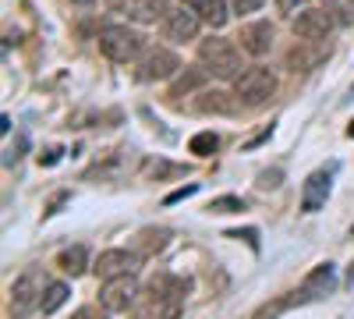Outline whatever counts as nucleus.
<instances>
[{
	"label": "nucleus",
	"mask_w": 354,
	"mask_h": 319,
	"mask_svg": "<svg viewBox=\"0 0 354 319\" xmlns=\"http://www.w3.org/2000/svg\"><path fill=\"white\" fill-rule=\"evenodd\" d=\"M185 287L181 280H153V287L145 291L138 302H135V319H177L181 312V302H185Z\"/></svg>",
	"instance_id": "f257e3e1"
},
{
	"label": "nucleus",
	"mask_w": 354,
	"mask_h": 319,
	"mask_svg": "<svg viewBox=\"0 0 354 319\" xmlns=\"http://www.w3.org/2000/svg\"><path fill=\"white\" fill-rule=\"evenodd\" d=\"M198 64L209 71L213 78L220 82H234L241 75V53L230 39H220V36H209L198 43Z\"/></svg>",
	"instance_id": "f03ea898"
},
{
	"label": "nucleus",
	"mask_w": 354,
	"mask_h": 319,
	"mask_svg": "<svg viewBox=\"0 0 354 319\" xmlns=\"http://www.w3.org/2000/svg\"><path fill=\"white\" fill-rule=\"evenodd\" d=\"M100 50L113 64H131L145 53V36L128 25H103L100 28Z\"/></svg>",
	"instance_id": "7ed1b4c3"
},
{
	"label": "nucleus",
	"mask_w": 354,
	"mask_h": 319,
	"mask_svg": "<svg viewBox=\"0 0 354 319\" xmlns=\"http://www.w3.org/2000/svg\"><path fill=\"white\" fill-rule=\"evenodd\" d=\"M277 93V75L270 68H245L238 78H234V96H238L241 107H262V103H270Z\"/></svg>",
	"instance_id": "20e7f679"
},
{
	"label": "nucleus",
	"mask_w": 354,
	"mask_h": 319,
	"mask_svg": "<svg viewBox=\"0 0 354 319\" xmlns=\"http://www.w3.org/2000/svg\"><path fill=\"white\" fill-rule=\"evenodd\" d=\"M138 280L135 273H124V277H113V280H103L100 287V305L103 312H128L135 302H138Z\"/></svg>",
	"instance_id": "39448f33"
},
{
	"label": "nucleus",
	"mask_w": 354,
	"mask_h": 319,
	"mask_svg": "<svg viewBox=\"0 0 354 319\" xmlns=\"http://www.w3.org/2000/svg\"><path fill=\"white\" fill-rule=\"evenodd\" d=\"M177 68H181V57H177L174 50L167 46H153L142 53V68H138V78L142 82H167L177 75Z\"/></svg>",
	"instance_id": "423d86ee"
},
{
	"label": "nucleus",
	"mask_w": 354,
	"mask_h": 319,
	"mask_svg": "<svg viewBox=\"0 0 354 319\" xmlns=\"http://www.w3.org/2000/svg\"><path fill=\"white\" fill-rule=\"evenodd\" d=\"M333 11L330 8H305L298 18H294V36L298 39H312V43H322L330 33H333Z\"/></svg>",
	"instance_id": "0eeeda50"
},
{
	"label": "nucleus",
	"mask_w": 354,
	"mask_h": 319,
	"mask_svg": "<svg viewBox=\"0 0 354 319\" xmlns=\"http://www.w3.org/2000/svg\"><path fill=\"white\" fill-rule=\"evenodd\" d=\"M39 298H43V287H39V273H21L15 284H11V316L21 319L32 309H39Z\"/></svg>",
	"instance_id": "6e6552de"
},
{
	"label": "nucleus",
	"mask_w": 354,
	"mask_h": 319,
	"mask_svg": "<svg viewBox=\"0 0 354 319\" xmlns=\"http://www.w3.org/2000/svg\"><path fill=\"white\" fill-rule=\"evenodd\" d=\"M138 263H142V255H138V252H128V248H106V252H100V259H96L93 266H96V273H100L103 280H113V277L135 273Z\"/></svg>",
	"instance_id": "1a4fd4ad"
},
{
	"label": "nucleus",
	"mask_w": 354,
	"mask_h": 319,
	"mask_svg": "<svg viewBox=\"0 0 354 319\" xmlns=\"http://www.w3.org/2000/svg\"><path fill=\"white\" fill-rule=\"evenodd\" d=\"M113 11L124 15L128 21L153 25V21L167 18V0H113Z\"/></svg>",
	"instance_id": "9d476101"
},
{
	"label": "nucleus",
	"mask_w": 354,
	"mask_h": 319,
	"mask_svg": "<svg viewBox=\"0 0 354 319\" xmlns=\"http://www.w3.org/2000/svg\"><path fill=\"white\" fill-rule=\"evenodd\" d=\"M198 25H202V18L192 8L188 11L177 8V11H167V18H163V36L174 43H192L198 36Z\"/></svg>",
	"instance_id": "9b49d317"
},
{
	"label": "nucleus",
	"mask_w": 354,
	"mask_h": 319,
	"mask_svg": "<svg viewBox=\"0 0 354 319\" xmlns=\"http://www.w3.org/2000/svg\"><path fill=\"white\" fill-rule=\"evenodd\" d=\"M241 50L245 53H252V57H266L273 50V39H277V28L270 25V21H252V25H245L241 28Z\"/></svg>",
	"instance_id": "f8f14e48"
},
{
	"label": "nucleus",
	"mask_w": 354,
	"mask_h": 319,
	"mask_svg": "<svg viewBox=\"0 0 354 319\" xmlns=\"http://www.w3.org/2000/svg\"><path fill=\"white\" fill-rule=\"evenodd\" d=\"M333 287H337V266H333V263H322V266H315V270L305 277L301 291H294V295H298V302H305V298H322V295H330Z\"/></svg>",
	"instance_id": "ddd939ff"
},
{
	"label": "nucleus",
	"mask_w": 354,
	"mask_h": 319,
	"mask_svg": "<svg viewBox=\"0 0 354 319\" xmlns=\"http://www.w3.org/2000/svg\"><path fill=\"white\" fill-rule=\"evenodd\" d=\"M330 181H333L330 170H315L312 178L305 181V192H301V210H305V213H319L322 206H326Z\"/></svg>",
	"instance_id": "4468645a"
},
{
	"label": "nucleus",
	"mask_w": 354,
	"mask_h": 319,
	"mask_svg": "<svg viewBox=\"0 0 354 319\" xmlns=\"http://www.w3.org/2000/svg\"><path fill=\"white\" fill-rule=\"evenodd\" d=\"M185 4H188L205 25H213V28H223L227 18H230V4H227V0H185Z\"/></svg>",
	"instance_id": "2eb2a0df"
},
{
	"label": "nucleus",
	"mask_w": 354,
	"mask_h": 319,
	"mask_svg": "<svg viewBox=\"0 0 354 319\" xmlns=\"http://www.w3.org/2000/svg\"><path fill=\"white\" fill-rule=\"evenodd\" d=\"M305 46H308V43L301 39V46H294V50L287 53V64H290V71H312V68H315V64L322 61V57L330 53V46H326V43H319V46H315L312 53H308Z\"/></svg>",
	"instance_id": "dca6fc26"
},
{
	"label": "nucleus",
	"mask_w": 354,
	"mask_h": 319,
	"mask_svg": "<svg viewBox=\"0 0 354 319\" xmlns=\"http://www.w3.org/2000/svg\"><path fill=\"white\" fill-rule=\"evenodd\" d=\"M195 107H198L202 113H234V110H238V96H230V93H223V89H205Z\"/></svg>",
	"instance_id": "f3484780"
},
{
	"label": "nucleus",
	"mask_w": 354,
	"mask_h": 319,
	"mask_svg": "<svg viewBox=\"0 0 354 319\" xmlns=\"http://www.w3.org/2000/svg\"><path fill=\"white\" fill-rule=\"evenodd\" d=\"M57 266H61L64 273H71V277H82V273L88 270V248H85V245L64 248L61 255H57Z\"/></svg>",
	"instance_id": "a211bd4d"
},
{
	"label": "nucleus",
	"mask_w": 354,
	"mask_h": 319,
	"mask_svg": "<svg viewBox=\"0 0 354 319\" xmlns=\"http://www.w3.org/2000/svg\"><path fill=\"white\" fill-rule=\"evenodd\" d=\"M68 295H71V287H68V284H61V280L46 284V287H43V298H39V312H43V316H53L57 309L68 302Z\"/></svg>",
	"instance_id": "6ab92c4d"
},
{
	"label": "nucleus",
	"mask_w": 354,
	"mask_h": 319,
	"mask_svg": "<svg viewBox=\"0 0 354 319\" xmlns=\"http://www.w3.org/2000/svg\"><path fill=\"white\" fill-rule=\"evenodd\" d=\"M170 241V230L167 227H149V230H142V241H138V255H153V252H163Z\"/></svg>",
	"instance_id": "aec40b11"
},
{
	"label": "nucleus",
	"mask_w": 354,
	"mask_h": 319,
	"mask_svg": "<svg viewBox=\"0 0 354 319\" xmlns=\"http://www.w3.org/2000/svg\"><path fill=\"white\" fill-rule=\"evenodd\" d=\"M205 75H209V71H205V68H188L181 78H177L174 85H170V96H185V93H192V89H198V85L205 82Z\"/></svg>",
	"instance_id": "412c9836"
},
{
	"label": "nucleus",
	"mask_w": 354,
	"mask_h": 319,
	"mask_svg": "<svg viewBox=\"0 0 354 319\" xmlns=\"http://www.w3.org/2000/svg\"><path fill=\"white\" fill-rule=\"evenodd\" d=\"M188 149H192L195 156H213V153L220 149V138H216L213 131H198V135L188 142Z\"/></svg>",
	"instance_id": "4be33fe9"
},
{
	"label": "nucleus",
	"mask_w": 354,
	"mask_h": 319,
	"mask_svg": "<svg viewBox=\"0 0 354 319\" xmlns=\"http://www.w3.org/2000/svg\"><path fill=\"white\" fill-rule=\"evenodd\" d=\"M241 210H245V199L238 195H220L209 202V213H241Z\"/></svg>",
	"instance_id": "5701e85b"
},
{
	"label": "nucleus",
	"mask_w": 354,
	"mask_h": 319,
	"mask_svg": "<svg viewBox=\"0 0 354 319\" xmlns=\"http://www.w3.org/2000/svg\"><path fill=\"white\" fill-rule=\"evenodd\" d=\"M305 8H308V0H277V11L283 18H298V11H305Z\"/></svg>",
	"instance_id": "b1692460"
},
{
	"label": "nucleus",
	"mask_w": 354,
	"mask_h": 319,
	"mask_svg": "<svg viewBox=\"0 0 354 319\" xmlns=\"http://www.w3.org/2000/svg\"><path fill=\"white\" fill-rule=\"evenodd\" d=\"M262 4H266V0H230V11L238 18H245V15H255Z\"/></svg>",
	"instance_id": "393cba45"
},
{
	"label": "nucleus",
	"mask_w": 354,
	"mask_h": 319,
	"mask_svg": "<svg viewBox=\"0 0 354 319\" xmlns=\"http://www.w3.org/2000/svg\"><path fill=\"white\" fill-rule=\"evenodd\" d=\"M280 181H283V170H280V167L259 174V188H280Z\"/></svg>",
	"instance_id": "a878e982"
},
{
	"label": "nucleus",
	"mask_w": 354,
	"mask_h": 319,
	"mask_svg": "<svg viewBox=\"0 0 354 319\" xmlns=\"http://www.w3.org/2000/svg\"><path fill=\"white\" fill-rule=\"evenodd\" d=\"M25 149H28V138H25V135H18V138H15V146H11V149H8V156H4V163H8V167H11V163H18V160L25 156Z\"/></svg>",
	"instance_id": "bb28decb"
},
{
	"label": "nucleus",
	"mask_w": 354,
	"mask_h": 319,
	"mask_svg": "<svg viewBox=\"0 0 354 319\" xmlns=\"http://www.w3.org/2000/svg\"><path fill=\"white\" fill-rule=\"evenodd\" d=\"M149 174H156V178H160V174H185V167H177V163H163V160H153V163H149Z\"/></svg>",
	"instance_id": "cd10ccee"
},
{
	"label": "nucleus",
	"mask_w": 354,
	"mask_h": 319,
	"mask_svg": "<svg viewBox=\"0 0 354 319\" xmlns=\"http://www.w3.org/2000/svg\"><path fill=\"white\" fill-rule=\"evenodd\" d=\"M198 192V185H185V188H177V192H170L163 202H167V206H174V202H181V199H188V195H195Z\"/></svg>",
	"instance_id": "c85d7f7f"
},
{
	"label": "nucleus",
	"mask_w": 354,
	"mask_h": 319,
	"mask_svg": "<svg viewBox=\"0 0 354 319\" xmlns=\"http://www.w3.org/2000/svg\"><path fill=\"white\" fill-rule=\"evenodd\" d=\"M227 238H245L252 248H259V235H255L252 227H248V230H227Z\"/></svg>",
	"instance_id": "c756f323"
},
{
	"label": "nucleus",
	"mask_w": 354,
	"mask_h": 319,
	"mask_svg": "<svg viewBox=\"0 0 354 319\" xmlns=\"http://www.w3.org/2000/svg\"><path fill=\"white\" fill-rule=\"evenodd\" d=\"M57 160H61V149H46V156H43V163H46V167H53Z\"/></svg>",
	"instance_id": "7c9ffc66"
},
{
	"label": "nucleus",
	"mask_w": 354,
	"mask_h": 319,
	"mask_svg": "<svg viewBox=\"0 0 354 319\" xmlns=\"http://www.w3.org/2000/svg\"><path fill=\"white\" fill-rule=\"evenodd\" d=\"M75 319H93V309H82V312H78Z\"/></svg>",
	"instance_id": "2f4dec72"
},
{
	"label": "nucleus",
	"mask_w": 354,
	"mask_h": 319,
	"mask_svg": "<svg viewBox=\"0 0 354 319\" xmlns=\"http://www.w3.org/2000/svg\"><path fill=\"white\" fill-rule=\"evenodd\" d=\"M75 4H82V8H88V4H96V0H75Z\"/></svg>",
	"instance_id": "473e14b6"
},
{
	"label": "nucleus",
	"mask_w": 354,
	"mask_h": 319,
	"mask_svg": "<svg viewBox=\"0 0 354 319\" xmlns=\"http://www.w3.org/2000/svg\"><path fill=\"white\" fill-rule=\"evenodd\" d=\"M347 135H351V138H354V121H351V128H347Z\"/></svg>",
	"instance_id": "72a5a7b5"
}]
</instances>
